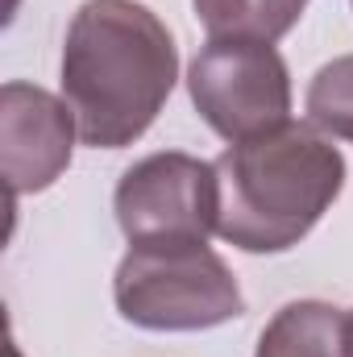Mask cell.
Wrapping results in <instances>:
<instances>
[{"mask_svg": "<svg viewBox=\"0 0 353 357\" xmlns=\"http://www.w3.org/2000/svg\"><path fill=\"white\" fill-rule=\"evenodd\" d=\"M212 167L220 191L216 233L246 254L299 245L345 187L341 150L299 121L233 142Z\"/></svg>", "mask_w": 353, "mask_h": 357, "instance_id": "cell-2", "label": "cell"}, {"mask_svg": "<svg viewBox=\"0 0 353 357\" xmlns=\"http://www.w3.org/2000/svg\"><path fill=\"white\" fill-rule=\"evenodd\" d=\"M258 357H353V320L320 299H295L262 328Z\"/></svg>", "mask_w": 353, "mask_h": 357, "instance_id": "cell-7", "label": "cell"}, {"mask_svg": "<svg viewBox=\"0 0 353 357\" xmlns=\"http://www.w3.org/2000/svg\"><path fill=\"white\" fill-rule=\"evenodd\" d=\"M195 112L225 142H246L291 121V75L270 42L208 38L187 67Z\"/></svg>", "mask_w": 353, "mask_h": 357, "instance_id": "cell-4", "label": "cell"}, {"mask_svg": "<svg viewBox=\"0 0 353 357\" xmlns=\"http://www.w3.org/2000/svg\"><path fill=\"white\" fill-rule=\"evenodd\" d=\"M308 116L316 129L353 142V54L324 63L308 84Z\"/></svg>", "mask_w": 353, "mask_h": 357, "instance_id": "cell-9", "label": "cell"}, {"mask_svg": "<svg viewBox=\"0 0 353 357\" xmlns=\"http://www.w3.org/2000/svg\"><path fill=\"white\" fill-rule=\"evenodd\" d=\"M179 79L171 29L137 0H84L63 42V100L84 146H133Z\"/></svg>", "mask_w": 353, "mask_h": 357, "instance_id": "cell-1", "label": "cell"}, {"mask_svg": "<svg viewBox=\"0 0 353 357\" xmlns=\"http://www.w3.org/2000/svg\"><path fill=\"white\" fill-rule=\"evenodd\" d=\"M308 0H191L208 38H246V42H278L295 29Z\"/></svg>", "mask_w": 353, "mask_h": 357, "instance_id": "cell-8", "label": "cell"}, {"mask_svg": "<svg viewBox=\"0 0 353 357\" xmlns=\"http://www.w3.org/2000/svg\"><path fill=\"white\" fill-rule=\"evenodd\" d=\"M112 212L129 245L208 241L220 212L216 167L179 150L150 154L121 175Z\"/></svg>", "mask_w": 353, "mask_h": 357, "instance_id": "cell-5", "label": "cell"}, {"mask_svg": "<svg viewBox=\"0 0 353 357\" xmlns=\"http://www.w3.org/2000/svg\"><path fill=\"white\" fill-rule=\"evenodd\" d=\"M117 312L150 333H200L246 312L241 287L208 241L129 245L112 278Z\"/></svg>", "mask_w": 353, "mask_h": 357, "instance_id": "cell-3", "label": "cell"}, {"mask_svg": "<svg viewBox=\"0 0 353 357\" xmlns=\"http://www.w3.org/2000/svg\"><path fill=\"white\" fill-rule=\"evenodd\" d=\"M75 112L67 100L33 84H4L0 88V171L8 199L46 191L71 167L75 150Z\"/></svg>", "mask_w": 353, "mask_h": 357, "instance_id": "cell-6", "label": "cell"}, {"mask_svg": "<svg viewBox=\"0 0 353 357\" xmlns=\"http://www.w3.org/2000/svg\"><path fill=\"white\" fill-rule=\"evenodd\" d=\"M350 320H353V312H350Z\"/></svg>", "mask_w": 353, "mask_h": 357, "instance_id": "cell-10", "label": "cell"}]
</instances>
